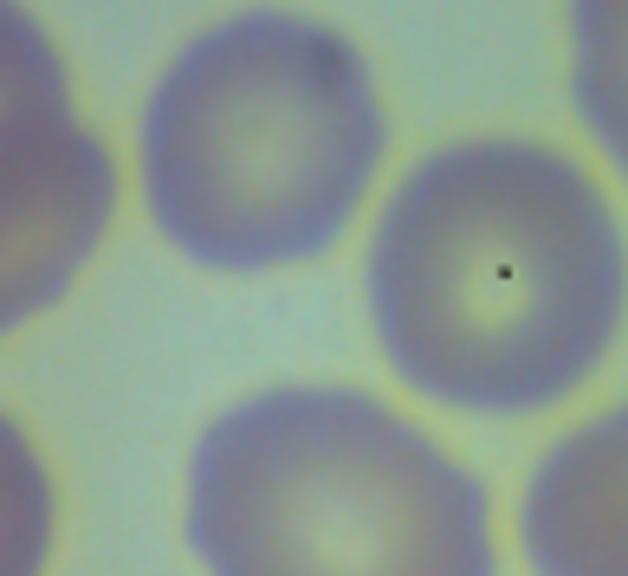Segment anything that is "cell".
I'll return each instance as SVG.
<instances>
[{
	"instance_id": "obj_5",
	"label": "cell",
	"mask_w": 628,
	"mask_h": 576,
	"mask_svg": "<svg viewBox=\"0 0 628 576\" xmlns=\"http://www.w3.org/2000/svg\"><path fill=\"white\" fill-rule=\"evenodd\" d=\"M518 544L538 576H628V402L538 454L518 499Z\"/></svg>"
},
{
	"instance_id": "obj_4",
	"label": "cell",
	"mask_w": 628,
	"mask_h": 576,
	"mask_svg": "<svg viewBox=\"0 0 628 576\" xmlns=\"http://www.w3.org/2000/svg\"><path fill=\"white\" fill-rule=\"evenodd\" d=\"M117 214V162L72 104L0 111V337L78 285Z\"/></svg>"
},
{
	"instance_id": "obj_2",
	"label": "cell",
	"mask_w": 628,
	"mask_h": 576,
	"mask_svg": "<svg viewBox=\"0 0 628 576\" xmlns=\"http://www.w3.org/2000/svg\"><path fill=\"white\" fill-rule=\"evenodd\" d=\"M382 149L389 117L370 59L311 13L247 7L162 65L136 169L175 253L201 272L259 279L344 240Z\"/></svg>"
},
{
	"instance_id": "obj_8",
	"label": "cell",
	"mask_w": 628,
	"mask_h": 576,
	"mask_svg": "<svg viewBox=\"0 0 628 576\" xmlns=\"http://www.w3.org/2000/svg\"><path fill=\"white\" fill-rule=\"evenodd\" d=\"M13 104H72V78L26 0H0V111Z\"/></svg>"
},
{
	"instance_id": "obj_3",
	"label": "cell",
	"mask_w": 628,
	"mask_h": 576,
	"mask_svg": "<svg viewBox=\"0 0 628 576\" xmlns=\"http://www.w3.org/2000/svg\"><path fill=\"white\" fill-rule=\"evenodd\" d=\"M182 531L208 576H499L493 492L350 382H272L188 447Z\"/></svg>"
},
{
	"instance_id": "obj_7",
	"label": "cell",
	"mask_w": 628,
	"mask_h": 576,
	"mask_svg": "<svg viewBox=\"0 0 628 576\" xmlns=\"http://www.w3.org/2000/svg\"><path fill=\"white\" fill-rule=\"evenodd\" d=\"M59 499L26 428L0 408V576H46Z\"/></svg>"
},
{
	"instance_id": "obj_1",
	"label": "cell",
	"mask_w": 628,
	"mask_h": 576,
	"mask_svg": "<svg viewBox=\"0 0 628 576\" xmlns=\"http://www.w3.org/2000/svg\"><path fill=\"white\" fill-rule=\"evenodd\" d=\"M363 311L415 395L538 415L577 395L628 318V240L590 169L531 136H460L389 188Z\"/></svg>"
},
{
	"instance_id": "obj_6",
	"label": "cell",
	"mask_w": 628,
	"mask_h": 576,
	"mask_svg": "<svg viewBox=\"0 0 628 576\" xmlns=\"http://www.w3.org/2000/svg\"><path fill=\"white\" fill-rule=\"evenodd\" d=\"M570 104L609 162L628 175V0H564Z\"/></svg>"
}]
</instances>
